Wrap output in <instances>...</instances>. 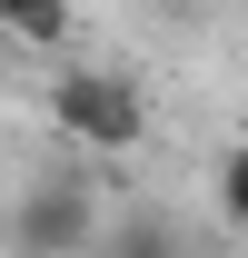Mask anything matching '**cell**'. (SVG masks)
Returning <instances> with one entry per match:
<instances>
[{
    "label": "cell",
    "instance_id": "1",
    "mask_svg": "<svg viewBox=\"0 0 248 258\" xmlns=\"http://www.w3.org/2000/svg\"><path fill=\"white\" fill-rule=\"evenodd\" d=\"M40 109H50V129H60L70 149H90V159H129V149L149 139V90H139L129 70H99V60L50 70Z\"/></svg>",
    "mask_w": 248,
    "mask_h": 258
},
{
    "label": "cell",
    "instance_id": "2",
    "mask_svg": "<svg viewBox=\"0 0 248 258\" xmlns=\"http://www.w3.org/2000/svg\"><path fill=\"white\" fill-rule=\"evenodd\" d=\"M99 238V189L80 169H40L30 189L10 199V248L20 258H80Z\"/></svg>",
    "mask_w": 248,
    "mask_h": 258
},
{
    "label": "cell",
    "instance_id": "3",
    "mask_svg": "<svg viewBox=\"0 0 248 258\" xmlns=\"http://www.w3.org/2000/svg\"><path fill=\"white\" fill-rule=\"evenodd\" d=\"M80 30L60 0H0V50H60V40Z\"/></svg>",
    "mask_w": 248,
    "mask_h": 258
},
{
    "label": "cell",
    "instance_id": "4",
    "mask_svg": "<svg viewBox=\"0 0 248 258\" xmlns=\"http://www.w3.org/2000/svg\"><path fill=\"white\" fill-rule=\"evenodd\" d=\"M109 258H189V248H179L169 219H119L109 228Z\"/></svg>",
    "mask_w": 248,
    "mask_h": 258
},
{
    "label": "cell",
    "instance_id": "5",
    "mask_svg": "<svg viewBox=\"0 0 248 258\" xmlns=\"http://www.w3.org/2000/svg\"><path fill=\"white\" fill-rule=\"evenodd\" d=\"M218 228H248V139L218 159Z\"/></svg>",
    "mask_w": 248,
    "mask_h": 258
},
{
    "label": "cell",
    "instance_id": "6",
    "mask_svg": "<svg viewBox=\"0 0 248 258\" xmlns=\"http://www.w3.org/2000/svg\"><path fill=\"white\" fill-rule=\"evenodd\" d=\"M0 70H10V50H0Z\"/></svg>",
    "mask_w": 248,
    "mask_h": 258
}]
</instances>
